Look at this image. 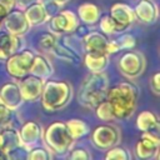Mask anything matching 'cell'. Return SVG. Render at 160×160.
I'll list each match as a JSON object with an SVG mask.
<instances>
[{"mask_svg":"<svg viewBox=\"0 0 160 160\" xmlns=\"http://www.w3.org/2000/svg\"><path fill=\"white\" fill-rule=\"evenodd\" d=\"M109 89V78L104 71L90 72L81 82L78 101L88 109H94L106 96Z\"/></svg>","mask_w":160,"mask_h":160,"instance_id":"2","label":"cell"},{"mask_svg":"<svg viewBox=\"0 0 160 160\" xmlns=\"http://www.w3.org/2000/svg\"><path fill=\"white\" fill-rule=\"evenodd\" d=\"M42 86H44V80L31 74H28L26 76L20 79V82H19L20 92H21L24 101L39 100L41 96Z\"/></svg>","mask_w":160,"mask_h":160,"instance_id":"12","label":"cell"},{"mask_svg":"<svg viewBox=\"0 0 160 160\" xmlns=\"http://www.w3.org/2000/svg\"><path fill=\"white\" fill-rule=\"evenodd\" d=\"M120 139V130L114 125H99L91 131V142L100 150H108L109 148L118 145Z\"/></svg>","mask_w":160,"mask_h":160,"instance_id":"7","label":"cell"},{"mask_svg":"<svg viewBox=\"0 0 160 160\" xmlns=\"http://www.w3.org/2000/svg\"><path fill=\"white\" fill-rule=\"evenodd\" d=\"M66 156L70 160H89V159H91V154L85 148H76V149L71 148L68 151Z\"/></svg>","mask_w":160,"mask_h":160,"instance_id":"32","label":"cell"},{"mask_svg":"<svg viewBox=\"0 0 160 160\" xmlns=\"http://www.w3.org/2000/svg\"><path fill=\"white\" fill-rule=\"evenodd\" d=\"M10 11V9L9 8H6L4 4H1L0 2V20H2L5 16H6V14Z\"/></svg>","mask_w":160,"mask_h":160,"instance_id":"39","label":"cell"},{"mask_svg":"<svg viewBox=\"0 0 160 160\" xmlns=\"http://www.w3.org/2000/svg\"><path fill=\"white\" fill-rule=\"evenodd\" d=\"M1 21L5 31L14 35L24 36L31 28L29 21L26 20L24 10H20V9H11Z\"/></svg>","mask_w":160,"mask_h":160,"instance_id":"10","label":"cell"},{"mask_svg":"<svg viewBox=\"0 0 160 160\" xmlns=\"http://www.w3.org/2000/svg\"><path fill=\"white\" fill-rule=\"evenodd\" d=\"M0 148L8 152L9 159L10 155L19 149H21V141H20V134L19 130L14 126H6L0 129Z\"/></svg>","mask_w":160,"mask_h":160,"instance_id":"17","label":"cell"},{"mask_svg":"<svg viewBox=\"0 0 160 160\" xmlns=\"http://www.w3.org/2000/svg\"><path fill=\"white\" fill-rule=\"evenodd\" d=\"M29 74H31L34 76H38V78H40L45 81V80L50 79L51 75L54 74V66L46 56H44L41 54H38V55H34Z\"/></svg>","mask_w":160,"mask_h":160,"instance_id":"20","label":"cell"},{"mask_svg":"<svg viewBox=\"0 0 160 160\" xmlns=\"http://www.w3.org/2000/svg\"><path fill=\"white\" fill-rule=\"evenodd\" d=\"M160 140L158 134L142 132L141 138L135 145V156L141 160L155 159L159 155Z\"/></svg>","mask_w":160,"mask_h":160,"instance_id":"9","label":"cell"},{"mask_svg":"<svg viewBox=\"0 0 160 160\" xmlns=\"http://www.w3.org/2000/svg\"><path fill=\"white\" fill-rule=\"evenodd\" d=\"M1 4H4L6 8H9L10 10L15 8V0H0Z\"/></svg>","mask_w":160,"mask_h":160,"instance_id":"40","label":"cell"},{"mask_svg":"<svg viewBox=\"0 0 160 160\" xmlns=\"http://www.w3.org/2000/svg\"><path fill=\"white\" fill-rule=\"evenodd\" d=\"M21 146L28 151L30 148L36 146L42 138V128L36 121H26L19 129Z\"/></svg>","mask_w":160,"mask_h":160,"instance_id":"14","label":"cell"},{"mask_svg":"<svg viewBox=\"0 0 160 160\" xmlns=\"http://www.w3.org/2000/svg\"><path fill=\"white\" fill-rule=\"evenodd\" d=\"M41 139L44 140L46 148L56 155H66L75 142V139L69 132L64 121L51 122L42 131Z\"/></svg>","mask_w":160,"mask_h":160,"instance_id":"4","label":"cell"},{"mask_svg":"<svg viewBox=\"0 0 160 160\" xmlns=\"http://www.w3.org/2000/svg\"><path fill=\"white\" fill-rule=\"evenodd\" d=\"M91 30H90V25H86V24H84V22H79L78 24V26L75 28V30L72 31V34L79 39V40H82L89 32H90Z\"/></svg>","mask_w":160,"mask_h":160,"instance_id":"35","label":"cell"},{"mask_svg":"<svg viewBox=\"0 0 160 160\" xmlns=\"http://www.w3.org/2000/svg\"><path fill=\"white\" fill-rule=\"evenodd\" d=\"M12 118H14V110L6 106L5 102L0 99V129L11 126Z\"/></svg>","mask_w":160,"mask_h":160,"instance_id":"30","label":"cell"},{"mask_svg":"<svg viewBox=\"0 0 160 160\" xmlns=\"http://www.w3.org/2000/svg\"><path fill=\"white\" fill-rule=\"evenodd\" d=\"M136 128L141 132L159 134V129H160L159 119H158V116L152 111L144 110L136 118Z\"/></svg>","mask_w":160,"mask_h":160,"instance_id":"22","label":"cell"},{"mask_svg":"<svg viewBox=\"0 0 160 160\" xmlns=\"http://www.w3.org/2000/svg\"><path fill=\"white\" fill-rule=\"evenodd\" d=\"M108 38L101 31H90L82 40V50L85 52H106Z\"/></svg>","mask_w":160,"mask_h":160,"instance_id":"18","label":"cell"},{"mask_svg":"<svg viewBox=\"0 0 160 160\" xmlns=\"http://www.w3.org/2000/svg\"><path fill=\"white\" fill-rule=\"evenodd\" d=\"M84 65L90 72L104 71L109 65V55L106 52H85Z\"/></svg>","mask_w":160,"mask_h":160,"instance_id":"23","label":"cell"},{"mask_svg":"<svg viewBox=\"0 0 160 160\" xmlns=\"http://www.w3.org/2000/svg\"><path fill=\"white\" fill-rule=\"evenodd\" d=\"M54 1H56L58 4H60V5L62 6L64 4H66V2H68V1H70V0H54Z\"/></svg>","mask_w":160,"mask_h":160,"instance_id":"42","label":"cell"},{"mask_svg":"<svg viewBox=\"0 0 160 160\" xmlns=\"http://www.w3.org/2000/svg\"><path fill=\"white\" fill-rule=\"evenodd\" d=\"M76 16L79 18V20H81V22L92 26L99 21L100 9L98 5H95L92 2H82L78 8V15Z\"/></svg>","mask_w":160,"mask_h":160,"instance_id":"24","label":"cell"},{"mask_svg":"<svg viewBox=\"0 0 160 160\" xmlns=\"http://www.w3.org/2000/svg\"><path fill=\"white\" fill-rule=\"evenodd\" d=\"M56 41H58V38L55 34H52L51 31L44 32L39 38V48L44 51H51V49L54 48Z\"/></svg>","mask_w":160,"mask_h":160,"instance_id":"31","label":"cell"},{"mask_svg":"<svg viewBox=\"0 0 160 160\" xmlns=\"http://www.w3.org/2000/svg\"><path fill=\"white\" fill-rule=\"evenodd\" d=\"M150 89L155 95L160 94V74H159V71L154 72V75L150 78Z\"/></svg>","mask_w":160,"mask_h":160,"instance_id":"36","label":"cell"},{"mask_svg":"<svg viewBox=\"0 0 160 160\" xmlns=\"http://www.w3.org/2000/svg\"><path fill=\"white\" fill-rule=\"evenodd\" d=\"M52 158V152L44 146H32L28 150L26 159L28 160H50Z\"/></svg>","mask_w":160,"mask_h":160,"instance_id":"28","label":"cell"},{"mask_svg":"<svg viewBox=\"0 0 160 160\" xmlns=\"http://www.w3.org/2000/svg\"><path fill=\"white\" fill-rule=\"evenodd\" d=\"M116 41L121 50H130L134 49L136 45V40L131 34H124L119 39H116Z\"/></svg>","mask_w":160,"mask_h":160,"instance_id":"33","label":"cell"},{"mask_svg":"<svg viewBox=\"0 0 160 160\" xmlns=\"http://www.w3.org/2000/svg\"><path fill=\"white\" fill-rule=\"evenodd\" d=\"M121 49H120V46H119V44H118V41L116 40H109L108 41V45H106V54L108 55H110V54H116V52H119Z\"/></svg>","mask_w":160,"mask_h":160,"instance_id":"37","label":"cell"},{"mask_svg":"<svg viewBox=\"0 0 160 160\" xmlns=\"http://www.w3.org/2000/svg\"><path fill=\"white\" fill-rule=\"evenodd\" d=\"M134 15L144 24H154L159 18V8L154 0H139L134 8Z\"/></svg>","mask_w":160,"mask_h":160,"instance_id":"16","label":"cell"},{"mask_svg":"<svg viewBox=\"0 0 160 160\" xmlns=\"http://www.w3.org/2000/svg\"><path fill=\"white\" fill-rule=\"evenodd\" d=\"M50 52H52L58 59L66 61V62H70V64H74V65H79L81 62L80 52L75 48L69 45V42H66V41H59L58 40Z\"/></svg>","mask_w":160,"mask_h":160,"instance_id":"19","label":"cell"},{"mask_svg":"<svg viewBox=\"0 0 160 160\" xmlns=\"http://www.w3.org/2000/svg\"><path fill=\"white\" fill-rule=\"evenodd\" d=\"M105 159L106 160H130L131 154L126 148L114 145L106 150Z\"/></svg>","mask_w":160,"mask_h":160,"instance_id":"27","label":"cell"},{"mask_svg":"<svg viewBox=\"0 0 160 160\" xmlns=\"http://www.w3.org/2000/svg\"><path fill=\"white\" fill-rule=\"evenodd\" d=\"M34 52L30 49H21L20 51L12 54L5 60L6 72L15 80H20L26 76L30 71V66L34 59Z\"/></svg>","mask_w":160,"mask_h":160,"instance_id":"5","label":"cell"},{"mask_svg":"<svg viewBox=\"0 0 160 160\" xmlns=\"http://www.w3.org/2000/svg\"><path fill=\"white\" fill-rule=\"evenodd\" d=\"M1 28H2V21L0 20V31H1Z\"/></svg>","mask_w":160,"mask_h":160,"instance_id":"43","label":"cell"},{"mask_svg":"<svg viewBox=\"0 0 160 160\" xmlns=\"http://www.w3.org/2000/svg\"><path fill=\"white\" fill-rule=\"evenodd\" d=\"M6 159H9L8 152H6V151H4V150L0 148V160H6Z\"/></svg>","mask_w":160,"mask_h":160,"instance_id":"41","label":"cell"},{"mask_svg":"<svg viewBox=\"0 0 160 160\" xmlns=\"http://www.w3.org/2000/svg\"><path fill=\"white\" fill-rule=\"evenodd\" d=\"M24 14H25L26 20L29 21L30 26L42 25V24L48 22V20L50 19L45 8L42 6L41 1H36V2L31 4L30 6H28L26 9H24Z\"/></svg>","mask_w":160,"mask_h":160,"instance_id":"21","label":"cell"},{"mask_svg":"<svg viewBox=\"0 0 160 160\" xmlns=\"http://www.w3.org/2000/svg\"><path fill=\"white\" fill-rule=\"evenodd\" d=\"M65 124H66V128H68L69 132L71 134V136L75 140H78L80 138H84L85 135H88L90 132L89 125L85 121L80 120V119H70Z\"/></svg>","mask_w":160,"mask_h":160,"instance_id":"25","label":"cell"},{"mask_svg":"<svg viewBox=\"0 0 160 160\" xmlns=\"http://www.w3.org/2000/svg\"><path fill=\"white\" fill-rule=\"evenodd\" d=\"M98 22H99V26H100L101 32L105 34V35H110V34L119 32L115 21L112 20V18H111L109 14L102 15L101 18H99V21H98Z\"/></svg>","mask_w":160,"mask_h":160,"instance_id":"29","label":"cell"},{"mask_svg":"<svg viewBox=\"0 0 160 160\" xmlns=\"http://www.w3.org/2000/svg\"><path fill=\"white\" fill-rule=\"evenodd\" d=\"M49 30L55 35L72 32L79 24V18L70 10H60L49 20Z\"/></svg>","mask_w":160,"mask_h":160,"instance_id":"8","label":"cell"},{"mask_svg":"<svg viewBox=\"0 0 160 160\" xmlns=\"http://www.w3.org/2000/svg\"><path fill=\"white\" fill-rule=\"evenodd\" d=\"M36 1H40V0H15V6L20 10H24V9H26L28 6H30L31 4L36 2Z\"/></svg>","mask_w":160,"mask_h":160,"instance_id":"38","label":"cell"},{"mask_svg":"<svg viewBox=\"0 0 160 160\" xmlns=\"http://www.w3.org/2000/svg\"><path fill=\"white\" fill-rule=\"evenodd\" d=\"M72 98V88L68 81L45 80L41 91V105L46 111L64 109Z\"/></svg>","mask_w":160,"mask_h":160,"instance_id":"3","label":"cell"},{"mask_svg":"<svg viewBox=\"0 0 160 160\" xmlns=\"http://www.w3.org/2000/svg\"><path fill=\"white\" fill-rule=\"evenodd\" d=\"M145 65L146 62H145L144 55L140 51H136L132 49L125 51L118 61L120 72L130 80L139 78L144 72Z\"/></svg>","mask_w":160,"mask_h":160,"instance_id":"6","label":"cell"},{"mask_svg":"<svg viewBox=\"0 0 160 160\" xmlns=\"http://www.w3.org/2000/svg\"><path fill=\"white\" fill-rule=\"evenodd\" d=\"M109 15L115 21L119 32H122L129 29V26L134 22L135 15H134V9L129 6L128 4L124 2H115L110 8Z\"/></svg>","mask_w":160,"mask_h":160,"instance_id":"11","label":"cell"},{"mask_svg":"<svg viewBox=\"0 0 160 160\" xmlns=\"http://www.w3.org/2000/svg\"><path fill=\"white\" fill-rule=\"evenodd\" d=\"M139 88L132 81H121L108 89L105 99L112 109L115 120H128L138 106Z\"/></svg>","mask_w":160,"mask_h":160,"instance_id":"1","label":"cell"},{"mask_svg":"<svg viewBox=\"0 0 160 160\" xmlns=\"http://www.w3.org/2000/svg\"><path fill=\"white\" fill-rule=\"evenodd\" d=\"M95 115L98 119L102 120V121H111V120H115L114 119V114H112V109H111V105L109 104V101L106 99H104L102 101H100L95 108Z\"/></svg>","mask_w":160,"mask_h":160,"instance_id":"26","label":"cell"},{"mask_svg":"<svg viewBox=\"0 0 160 160\" xmlns=\"http://www.w3.org/2000/svg\"><path fill=\"white\" fill-rule=\"evenodd\" d=\"M0 99L11 110H14V111L18 110L22 105V102H24V99H22L21 92H20L19 82L9 81V82L4 84L0 88Z\"/></svg>","mask_w":160,"mask_h":160,"instance_id":"15","label":"cell"},{"mask_svg":"<svg viewBox=\"0 0 160 160\" xmlns=\"http://www.w3.org/2000/svg\"><path fill=\"white\" fill-rule=\"evenodd\" d=\"M40 1H41L42 6L45 8V10H46L49 18L54 16L55 14H58V12L60 11V9H61V5L58 4V2L54 1V0H40Z\"/></svg>","mask_w":160,"mask_h":160,"instance_id":"34","label":"cell"},{"mask_svg":"<svg viewBox=\"0 0 160 160\" xmlns=\"http://www.w3.org/2000/svg\"><path fill=\"white\" fill-rule=\"evenodd\" d=\"M25 48L21 35H14L8 31H0V61H5L12 54Z\"/></svg>","mask_w":160,"mask_h":160,"instance_id":"13","label":"cell"}]
</instances>
